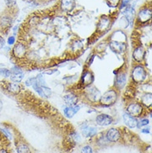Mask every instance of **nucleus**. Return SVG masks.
Returning <instances> with one entry per match:
<instances>
[{
	"instance_id": "1",
	"label": "nucleus",
	"mask_w": 152,
	"mask_h": 153,
	"mask_svg": "<svg viewBox=\"0 0 152 153\" xmlns=\"http://www.w3.org/2000/svg\"><path fill=\"white\" fill-rule=\"evenodd\" d=\"M117 100V93L115 90H109L107 92H105L102 96H101L100 102L103 106L109 107L111 106L116 102Z\"/></svg>"
},
{
	"instance_id": "2",
	"label": "nucleus",
	"mask_w": 152,
	"mask_h": 153,
	"mask_svg": "<svg viewBox=\"0 0 152 153\" xmlns=\"http://www.w3.org/2000/svg\"><path fill=\"white\" fill-rule=\"evenodd\" d=\"M132 79L136 83H142L146 78V72L143 67L136 66L132 70Z\"/></svg>"
},
{
	"instance_id": "3",
	"label": "nucleus",
	"mask_w": 152,
	"mask_h": 153,
	"mask_svg": "<svg viewBox=\"0 0 152 153\" xmlns=\"http://www.w3.org/2000/svg\"><path fill=\"white\" fill-rule=\"evenodd\" d=\"M144 108L141 104L138 102H134V103L130 104L127 107V113L131 115L134 117H141V114L143 113Z\"/></svg>"
},
{
	"instance_id": "4",
	"label": "nucleus",
	"mask_w": 152,
	"mask_h": 153,
	"mask_svg": "<svg viewBox=\"0 0 152 153\" xmlns=\"http://www.w3.org/2000/svg\"><path fill=\"white\" fill-rule=\"evenodd\" d=\"M24 73L19 67H13L10 70V78L14 82H20L23 79Z\"/></svg>"
},
{
	"instance_id": "5",
	"label": "nucleus",
	"mask_w": 152,
	"mask_h": 153,
	"mask_svg": "<svg viewBox=\"0 0 152 153\" xmlns=\"http://www.w3.org/2000/svg\"><path fill=\"white\" fill-rule=\"evenodd\" d=\"M87 97L90 99L91 102H97L98 100L101 98V93L98 90L95 88V87H90L88 86V88H87Z\"/></svg>"
},
{
	"instance_id": "6",
	"label": "nucleus",
	"mask_w": 152,
	"mask_h": 153,
	"mask_svg": "<svg viewBox=\"0 0 152 153\" xmlns=\"http://www.w3.org/2000/svg\"><path fill=\"white\" fill-rule=\"evenodd\" d=\"M112 122H113L112 117L107 114H100L96 117V123H97L99 126H109L112 123Z\"/></svg>"
},
{
	"instance_id": "7",
	"label": "nucleus",
	"mask_w": 152,
	"mask_h": 153,
	"mask_svg": "<svg viewBox=\"0 0 152 153\" xmlns=\"http://www.w3.org/2000/svg\"><path fill=\"white\" fill-rule=\"evenodd\" d=\"M106 138L107 139V141H109V142H116L121 138V133L116 128H110V130L107 131Z\"/></svg>"
},
{
	"instance_id": "8",
	"label": "nucleus",
	"mask_w": 152,
	"mask_h": 153,
	"mask_svg": "<svg viewBox=\"0 0 152 153\" xmlns=\"http://www.w3.org/2000/svg\"><path fill=\"white\" fill-rule=\"evenodd\" d=\"M13 53L14 57H18V58H22L26 55L27 48L23 45V43H18L14 47V48L13 50Z\"/></svg>"
},
{
	"instance_id": "9",
	"label": "nucleus",
	"mask_w": 152,
	"mask_h": 153,
	"mask_svg": "<svg viewBox=\"0 0 152 153\" xmlns=\"http://www.w3.org/2000/svg\"><path fill=\"white\" fill-rule=\"evenodd\" d=\"M110 49L112 50L115 53H123L125 49H126V45L125 43L122 42H116V41H112L110 42Z\"/></svg>"
},
{
	"instance_id": "10",
	"label": "nucleus",
	"mask_w": 152,
	"mask_h": 153,
	"mask_svg": "<svg viewBox=\"0 0 152 153\" xmlns=\"http://www.w3.org/2000/svg\"><path fill=\"white\" fill-rule=\"evenodd\" d=\"M123 121L126 126L130 127V128H134L136 127L137 125V119L136 117H132L131 115L128 114V113H125L123 114Z\"/></svg>"
},
{
	"instance_id": "11",
	"label": "nucleus",
	"mask_w": 152,
	"mask_h": 153,
	"mask_svg": "<svg viewBox=\"0 0 152 153\" xmlns=\"http://www.w3.org/2000/svg\"><path fill=\"white\" fill-rule=\"evenodd\" d=\"M151 18V10L145 8V9H142L140 11L139 14H138V19L141 21V23H144L148 22L149 20Z\"/></svg>"
},
{
	"instance_id": "12",
	"label": "nucleus",
	"mask_w": 152,
	"mask_h": 153,
	"mask_svg": "<svg viewBox=\"0 0 152 153\" xmlns=\"http://www.w3.org/2000/svg\"><path fill=\"white\" fill-rule=\"evenodd\" d=\"M145 52L144 48L142 46H140L136 48V49L134 50L133 52V58L136 62H141L143 61L145 57Z\"/></svg>"
},
{
	"instance_id": "13",
	"label": "nucleus",
	"mask_w": 152,
	"mask_h": 153,
	"mask_svg": "<svg viewBox=\"0 0 152 153\" xmlns=\"http://www.w3.org/2000/svg\"><path fill=\"white\" fill-rule=\"evenodd\" d=\"M125 82H126V75H125V73H119L117 76H116V80H115L116 87L118 89H122L125 86Z\"/></svg>"
},
{
	"instance_id": "14",
	"label": "nucleus",
	"mask_w": 152,
	"mask_h": 153,
	"mask_svg": "<svg viewBox=\"0 0 152 153\" xmlns=\"http://www.w3.org/2000/svg\"><path fill=\"white\" fill-rule=\"evenodd\" d=\"M82 134H83L84 137H94L96 134L97 133V129L94 127V126H85L82 128Z\"/></svg>"
},
{
	"instance_id": "15",
	"label": "nucleus",
	"mask_w": 152,
	"mask_h": 153,
	"mask_svg": "<svg viewBox=\"0 0 152 153\" xmlns=\"http://www.w3.org/2000/svg\"><path fill=\"white\" fill-rule=\"evenodd\" d=\"M79 110H80L79 106H76V105H75V106H67V107L64 108V114L66 117L71 118L76 113H77Z\"/></svg>"
},
{
	"instance_id": "16",
	"label": "nucleus",
	"mask_w": 152,
	"mask_h": 153,
	"mask_svg": "<svg viewBox=\"0 0 152 153\" xmlns=\"http://www.w3.org/2000/svg\"><path fill=\"white\" fill-rule=\"evenodd\" d=\"M82 84L85 86H90L93 82L94 77L90 71H86L82 75Z\"/></svg>"
},
{
	"instance_id": "17",
	"label": "nucleus",
	"mask_w": 152,
	"mask_h": 153,
	"mask_svg": "<svg viewBox=\"0 0 152 153\" xmlns=\"http://www.w3.org/2000/svg\"><path fill=\"white\" fill-rule=\"evenodd\" d=\"M77 97L72 93L67 94L64 97V102L65 103L67 104V106H75L76 105L77 102Z\"/></svg>"
},
{
	"instance_id": "18",
	"label": "nucleus",
	"mask_w": 152,
	"mask_h": 153,
	"mask_svg": "<svg viewBox=\"0 0 152 153\" xmlns=\"http://www.w3.org/2000/svg\"><path fill=\"white\" fill-rule=\"evenodd\" d=\"M110 26V20L106 17H102L100 22H99L98 25H97V28L99 31H106Z\"/></svg>"
},
{
	"instance_id": "19",
	"label": "nucleus",
	"mask_w": 152,
	"mask_h": 153,
	"mask_svg": "<svg viewBox=\"0 0 152 153\" xmlns=\"http://www.w3.org/2000/svg\"><path fill=\"white\" fill-rule=\"evenodd\" d=\"M75 6V0H62V8L64 11H71Z\"/></svg>"
},
{
	"instance_id": "20",
	"label": "nucleus",
	"mask_w": 152,
	"mask_h": 153,
	"mask_svg": "<svg viewBox=\"0 0 152 153\" xmlns=\"http://www.w3.org/2000/svg\"><path fill=\"white\" fill-rule=\"evenodd\" d=\"M8 92H11V93H13V94H17L20 92L21 90V88H20V85L19 84V82H11V83H8Z\"/></svg>"
},
{
	"instance_id": "21",
	"label": "nucleus",
	"mask_w": 152,
	"mask_h": 153,
	"mask_svg": "<svg viewBox=\"0 0 152 153\" xmlns=\"http://www.w3.org/2000/svg\"><path fill=\"white\" fill-rule=\"evenodd\" d=\"M17 152L19 153H31L29 147L25 143H19L17 146Z\"/></svg>"
},
{
	"instance_id": "22",
	"label": "nucleus",
	"mask_w": 152,
	"mask_h": 153,
	"mask_svg": "<svg viewBox=\"0 0 152 153\" xmlns=\"http://www.w3.org/2000/svg\"><path fill=\"white\" fill-rule=\"evenodd\" d=\"M142 103L144 105H146L147 107L151 106V93H146L143 95V97H142Z\"/></svg>"
},
{
	"instance_id": "23",
	"label": "nucleus",
	"mask_w": 152,
	"mask_h": 153,
	"mask_svg": "<svg viewBox=\"0 0 152 153\" xmlns=\"http://www.w3.org/2000/svg\"><path fill=\"white\" fill-rule=\"evenodd\" d=\"M10 24H11V20L8 17H4V18H2L1 20H0V25L4 27V28L6 27H8Z\"/></svg>"
},
{
	"instance_id": "24",
	"label": "nucleus",
	"mask_w": 152,
	"mask_h": 153,
	"mask_svg": "<svg viewBox=\"0 0 152 153\" xmlns=\"http://www.w3.org/2000/svg\"><path fill=\"white\" fill-rule=\"evenodd\" d=\"M0 76L3 77L10 76V70L7 68H0Z\"/></svg>"
},
{
	"instance_id": "25",
	"label": "nucleus",
	"mask_w": 152,
	"mask_h": 153,
	"mask_svg": "<svg viewBox=\"0 0 152 153\" xmlns=\"http://www.w3.org/2000/svg\"><path fill=\"white\" fill-rule=\"evenodd\" d=\"M149 123H150V122H149L148 119H142V120H141L140 122H138V123H137L136 126L137 127H142V126H146V125H148Z\"/></svg>"
},
{
	"instance_id": "26",
	"label": "nucleus",
	"mask_w": 152,
	"mask_h": 153,
	"mask_svg": "<svg viewBox=\"0 0 152 153\" xmlns=\"http://www.w3.org/2000/svg\"><path fill=\"white\" fill-rule=\"evenodd\" d=\"M81 153H93V152H92V148L90 146H85L82 149Z\"/></svg>"
},
{
	"instance_id": "27",
	"label": "nucleus",
	"mask_w": 152,
	"mask_h": 153,
	"mask_svg": "<svg viewBox=\"0 0 152 153\" xmlns=\"http://www.w3.org/2000/svg\"><path fill=\"white\" fill-rule=\"evenodd\" d=\"M120 2V0H107V3L109 4V6L110 7H116Z\"/></svg>"
},
{
	"instance_id": "28",
	"label": "nucleus",
	"mask_w": 152,
	"mask_h": 153,
	"mask_svg": "<svg viewBox=\"0 0 152 153\" xmlns=\"http://www.w3.org/2000/svg\"><path fill=\"white\" fill-rule=\"evenodd\" d=\"M15 43V38L13 37V36H11V37H9L8 39V45H13V44H14Z\"/></svg>"
},
{
	"instance_id": "29",
	"label": "nucleus",
	"mask_w": 152,
	"mask_h": 153,
	"mask_svg": "<svg viewBox=\"0 0 152 153\" xmlns=\"http://www.w3.org/2000/svg\"><path fill=\"white\" fill-rule=\"evenodd\" d=\"M129 3H130V0H123V1H122V5H121V8H126V7L128 6Z\"/></svg>"
},
{
	"instance_id": "30",
	"label": "nucleus",
	"mask_w": 152,
	"mask_h": 153,
	"mask_svg": "<svg viewBox=\"0 0 152 153\" xmlns=\"http://www.w3.org/2000/svg\"><path fill=\"white\" fill-rule=\"evenodd\" d=\"M6 3H7L8 6H13L15 4V1L14 0H6Z\"/></svg>"
},
{
	"instance_id": "31",
	"label": "nucleus",
	"mask_w": 152,
	"mask_h": 153,
	"mask_svg": "<svg viewBox=\"0 0 152 153\" xmlns=\"http://www.w3.org/2000/svg\"><path fill=\"white\" fill-rule=\"evenodd\" d=\"M4 44H5V42H4V39L3 38H0V49L4 48Z\"/></svg>"
},
{
	"instance_id": "32",
	"label": "nucleus",
	"mask_w": 152,
	"mask_h": 153,
	"mask_svg": "<svg viewBox=\"0 0 152 153\" xmlns=\"http://www.w3.org/2000/svg\"><path fill=\"white\" fill-rule=\"evenodd\" d=\"M141 131H142L143 133H150V132H151V131H150L149 128H143V129L141 130Z\"/></svg>"
},
{
	"instance_id": "33",
	"label": "nucleus",
	"mask_w": 152,
	"mask_h": 153,
	"mask_svg": "<svg viewBox=\"0 0 152 153\" xmlns=\"http://www.w3.org/2000/svg\"><path fill=\"white\" fill-rule=\"evenodd\" d=\"M0 153H8V151L5 149V148H2V149H0Z\"/></svg>"
},
{
	"instance_id": "34",
	"label": "nucleus",
	"mask_w": 152,
	"mask_h": 153,
	"mask_svg": "<svg viewBox=\"0 0 152 153\" xmlns=\"http://www.w3.org/2000/svg\"><path fill=\"white\" fill-rule=\"evenodd\" d=\"M3 109V102L0 100V111H1V110Z\"/></svg>"
}]
</instances>
